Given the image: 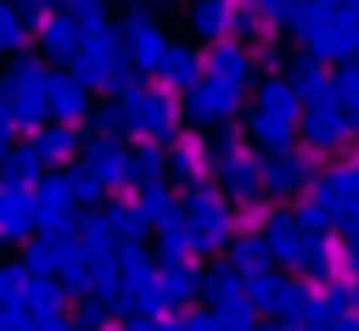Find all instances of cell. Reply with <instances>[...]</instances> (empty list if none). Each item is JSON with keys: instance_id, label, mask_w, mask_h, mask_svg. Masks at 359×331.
Returning a JSON list of instances; mask_svg holds the SVG:
<instances>
[{"instance_id": "1", "label": "cell", "mask_w": 359, "mask_h": 331, "mask_svg": "<svg viewBox=\"0 0 359 331\" xmlns=\"http://www.w3.org/2000/svg\"><path fill=\"white\" fill-rule=\"evenodd\" d=\"M303 95L292 90L286 73H264L247 95V112H241V129L258 151H292L303 146Z\"/></svg>"}, {"instance_id": "2", "label": "cell", "mask_w": 359, "mask_h": 331, "mask_svg": "<svg viewBox=\"0 0 359 331\" xmlns=\"http://www.w3.org/2000/svg\"><path fill=\"white\" fill-rule=\"evenodd\" d=\"M112 101L123 107L135 146H174L185 135V95H174L157 79H129Z\"/></svg>"}, {"instance_id": "3", "label": "cell", "mask_w": 359, "mask_h": 331, "mask_svg": "<svg viewBox=\"0 0 359 331\" xmlns=\"http://www.w3.org/2000/svg\"><path fill=\"white\" fill-rule=\"evenodd\" d=\"M208 140H213V185H219L236 208L269 202V191H264V163H269V157L247 140V129H213Z\"/></svg>"}, {"instance_id": "4", "label": "cell", "mask_w": 359, "mask_h": 331, "mask_svg": "<svg viewBox=\"0 0 359 331\" xmlns=\"http://www.w3.org/2000/svg\"><path fill=\"white\" fill-rule=\"evenodd\" d=\"M73 79H79L90 95H118L129 79H140V73L129 67V50H123V34H118V22L84 39V50L73 56Z\"/></svg>"}, {"instance_id": "5", "label": "cell", "mask_w": 359, "mask_h": 331, "mask_svg": "<svg viewBox=\"0 0 359 331\" xmlns=\"http://www.w3.org/2000/svg\"><path fill=\"white\" fill-rule=\"evenodd\" d=\"M185 224H191V236H196V252H202V258H224V252H230V241L241 236L236 202H230L219 185L185 191Z\"/></svg>"}, {"instance_id": "6", "label": "cell", "mask_w": 359, "mask_h": 331, "mask_svg": "<svg viewBox=\"0 0 359 331\" xmlns=\"http://www.w3.org/2000/svg\"><path fill=\"white\" fill-rule=\"evenodd\" d=\"M118 34H123V50H129V67L140 73V79H163V67H168V56H174V34L151 17V11H140V6H129L123 17H118Z\"/></svg>"}, {"instance_id": "7", "label": "cell", "mask_w": 359, "mask_h": 331, "mask_svg": "<svg viewBox=\"0 0 359 331\" xmlns=\"http://www.w3.org/2000/svg\"><path fill=\"white\" fill-rule=\"evenodd\" d=\"M264 157H269V163H264V191H269V202H303V196L314 191L320 168H325V157H314L309 146L264 151Z\"/></svg>"}, {"instance_id": "8", "label": "cell", "mask_w": 359, "mask_h": 331, "mask_svg": "<svg viewBox=\"0 0 359 331\" xmlns=\"http://www.w3.org/2000/svg\"><path fill=\"white\" fill-rule=\"evenodd\" d=\"M303 146H309L314 157H325V163L348 157V146H353V118H348V107H342V101L309 107V112H303Z\"/></svg>"}, {"instance_id": "9", "label": "cell", "mask_w": 359, "mask_h": 331, "mask_svg": "<svg viewBox=\"0 0 359 331\" xmlns=\"http://www.w3.org/2000/svg\"><path fill=\"white\" fill-rule=\"evenodd\" d=\"M241 112H247V95L230 90V84H213V79H202L185 95V123L191 129H230Z\"/></svg>"}, {"instance_id": "10", "label": "cell", "mask_w": 359, "mask_h": 331, "mask_svg": "<svg viewBox=\"0 0 359 331\" xmlns=\"http://www.w3.org/2000/svg\"><path fill=\"white\" fill-rule=\"evenodd\" d=\"M168 185H180V191L213 185V140H208V135L185 129V135L168 146Z\"/></svg>"}, {"instance_id": "11", "label": "cell", "mask_w": 359, "mask_h": 331, "mask_svg": "<svg viewBox=\"0 0 359 331\" xmlns=\"http://www.w3.org/2000/svg\"><path fill=\"white\" fill-rule=\"evenodd\" d=\"M303 56H314V62H331V67H348V62H359V17L353 11H342V6H331V17H325V28L303 45Z\"/></svg>"}, {"instance_id": "12", "label": "cell", "mask_w": 359, "mask_h": 331, "mask_svg": "<svg viewBox=\"0 0 359 331\" xmlns=\"http://www.w3.org/2000/svg\"><path fill=\"white\" fill-rule=\"evenodd\" d=\"M185 28L202 50H213L241 34V0H196V6H185Z\"/></svg>"}, {"instance_id": "13", "label": "cell", "mask_w": 359, "mask_h": 331, "mask_svg": "<svg viewBox=\"0 0 359 331\" xmlns=\"http://www.w3.org/2000/svg\"><path fill=\"white\" fill-rule=\"evenodd\" d=\"M264 241H269V252H275V269H303V258H309V247H314V236L297 224L292 202H275V213H269V224H264Z\"/></svg>"}, {"instance_id": "14", "label": "cell", "mask_w": 359, "mask_h": 331, "mask_svg": "<svg viewBox=\"0 0 359 331\" xmlns=\"http://www.w3.org/2000/svg\"><path fill=\"white\" fill-rule=\"evenodd\" d=\"M314 196L337 213V224L359 208V157L348 151V157H337V163H325L320 168V180H314Z\"/></svg>"}, {"instance_id": "15", "label": "cell", "mask_w": 359, "mask_h": 331, "mask_svg": "<svg viewBox=\"0 0 359 331\" xmlns=\"http://www.w3.org/2000/svg\"><path fill=\"white\" fill-rule=\"evenodd\" d=\"M208 79H213V84H230V90L247 95V90L258 84V50L241 45V39L213 45V50H208Z\"/></svg>"}, {"instance_id": "16", "label": "cell", "mask_w": 359, "mask_h": 331, "mask_svg": "<svg viewBox=\"0 0 359 331\" xmlns=\"http://www.w3.org/2000/svg\"><path fill=\"white\" fill-rule=\"evenodd\" d=\"M0 236L11 247H28L39 236V196L22 185H0Z\"/></svg>"}, {"instance_id": "17", "label": "cell", "mask_w": 359, "mask_h": 331, "mask_svg": "<svg viewBox=\"0 0 359 331\" xmlns=\"http://www.w3.org/2000/svg\"><path fill=\"white\" fill-rule=\"evenodd\" d=\"M95 118V95L73 79V67H56V79H50V123H90Z\"/></svg>"}, {"instance_id": "18", "label": "cell", "mask_w": 359, "mask_h": 331, "mask_svg": "<svg viewBox=\"0 0 359 331\" xmlns=\"http://www.w3.org/2000/svg\"><path fill=\"white\" fill-rule=\"evenodd\" d=\"M28 146L50 163V168H73L79 157H84V146H90V135L84 129H73V123H45L39 135H28Z\"/></svg>"}, {"instance_id": "19", "label": "cell", "mask_w": 359, "mask_h": 331, "mask_svg": "<svg viewBox=\"0 0 359 331\" xmlns=\"http://www.w3.org/2000/svg\"><path fill=\"white\" fill-rule=\"evenodd\" d=\"M84 163L107 180V191H112V196H135V185H129V146H123V140H95V135H90Z\"/></svg>"}, {"instance_id": "20", "label": "cell", "mask_w": 359, "mask_h": 331, "mask_svg": "<svg viewBox=\"0 0 359 331\" xmlns=\"http://www.w3.org/2000/svg\"><path fill=\"white\" fill-rule=\"evenodd\" d=\"M34 39H39L45 62H67V67H73V56L84 50V39H90V34H84V28H79L67 11H56V17H45V22L34 28Z\"/></svg>"}, {"instance_id": "21", "label": "cell", "mask_w": 359, "mask_h": 331, "mask_svg": "<svg viewBox=\"0 0 359 331\" xmlns=\"http://www.w3.org/2000/svg\"><path fill=\"white\" fill-rule=\"evenodd\" d=\"M286 79H292V90L303 95V107H325V101H337V73H331L325 62H314V56H297V62L286 67Z\"/></svg>"}, {"instance_id": "22", "label": "cell", "mask_w": 359, "mask_h": 331, "mask_svg": "<svg viewBox=\"0 0 359 331\" xmlns=\"http://www.w3.org/2000/svg\"><path fill=\"white\" fill-rule=\"evenodd\" d=\"M95 213H101V224H107V236H112L118 247H135V241H146V230H151L146 213L135 208V196H112V202L95 208Z\"/></svg>"}, {"instance_id": "23", "label": "cell", "mask_w": 359, "mask_h": 331, "mask_svg": "<svg viewBox=\"0 0 359 331\" xmlns=\"http://www.w3.org/2000/svg\"><path fill=\"white\" fill-rule=\"evenodd\" d=\"M135 208L146 213L151 230H163V224H174V219L185 213V191H174L168 180H163V185H140V191H135Z\"/></svg>"}, {"instance_id": "24", "label": "cell", "mask_w": 359, "mask_h": 331, "mask_svg": "<svg viewBox=\"0 0 359 331\" xmlns=\"http://www.w3.org/2000/svg\"><path fill=\"white\" fill-rule=\"evenodd\" d=\"M0 50H6L11 62H22V56H34V50H39L34 22L22 17V6H17V0H6V6H0Z\"/></svg>"}, {"instance_id": "25", "label": "cell", "mask_w": 359, "mask_h": 331, "mask_svg": "<svg viewBox=\"0 0 359 331\" xmlns=\"http://www.w3.org/2000/svg\"><path fill=\"white\" fill-rule=\"evenodd\" d=\"M45 174H56V168H50V163H45V157H39V151L22 140V146H11V151H6V180H0V185L39 191V185H45Z\"/></svg>"}, {"instance_id": "26", "label": "cell", "mask_w": 359, "mask_h": 331, "mask_svg": "<svg viewBox=\"0 0 359 331\" xmlns=\"http://www.w3.org/2000/svg\"><path fill=\"white\" fill-rule=\"evenodd\" d=\"M224 264H230V269H241V275L252 281V275H269V269H275V252H269V241H264V236H252V230H241V236L230 241V252H224Z\"/></svg>"}, {"instance_id": "27", "label": "cell", "mask_w": 359, "mask_h": 331, "mask_svg": "<svg viewBox=\"0 0 359 331\" xmlns=\"http://www.w3.org/2000/svg\"><path fill=\"white\" fill-rule=\"evenodd\" d=\"M202 297H208V309H219V303H241V297H247V275L230 269V264L219 258V264L202 269Z\"/></svg>"}, {"instance_id": "28", "label": "cell", "mask_w": 359, "mask_h": 331, "mask_svg": "<svg viewBox=\"0 0 359 331\" xmlns=\"http://www.w3.org/2000/svg\"><path fill=\"white\" fill-rule=\"evenodd\" d=\"M151 252H157V264H191V258H202V252H196V236H191V224H185V213L157 230Z\"/></svg>"}, {"instance_id": "29", "label": "cell", "mask_w": 359, "mask_h": 331, "mask_svg": "<svg viewBox=\"0 0 359 331\" xmlns=\"http://www.w3.org/2000/svg\"><path fill=\"white\" fill-rule=\"evenodd\" d=\"M67 191H73V208H90V213L112 202V191H107V180H101V174H95V168L84 163V157H79V163L67 168Z\"/></svg>"}, {"instance_id": "30", "label": "cell", "mask_w": 359, "mask_h": 331, "mask_svg": "<svg viewBox=\"0 0 359 331\" xmlns=\"http://www.w3.org/2000/svg\"><path fill=\"white\" fill-rule=\"evenodd\" d=\"M168 180V146H129V185H163Z\"/></svg>"}, {"instance_id": "31", "label": "cell", "mask_w": 359, "mask_h": 331, "mask_svg": "<svg viewBox=\"0 0 359 331\" xmlns=\"http://www.w3.org/2000/svg\"><path fill=\"white\" fill-rule=\"evenodd\" d=\"M292 213H297V224H303V230H309L314 241H331V236H342V224H337V213H331V208H325V202H320L314 191H309L303 202H292Z\"/></svg>"}, {"instance_id": "32", "label": "cell", "mask_w": 359, "mask_h": 331, "mask_svg": "<svg viewBox=\"0 0 359 331\" xmlns=\"http://www.w3.org/2000/svg\"><path fill=\"white\" fill-rule=\"evenodd\" d=\"M28 292H34V275H28V264H22V258L0 264V297H6V309H22V303H28Z\"/></svg>"}, {"instance_id": "33", "label": "cell", "mask_w": 359, "mask_h": 331, "mask_svg": "<svg viewBox=\"0 0 359 331\" xmlns=\"http://www.w3.org/2000/svg\"><path fill=\"white\" fill-rule=\"evenodd\" d=\"M325 17H331V6H325V0H297V11H292V39H297V45H309V39L325 28Z\"/></svg>"}, {"instance_id": "34", "label": "cell", "mask_w": 359, "mask_h": 331, "mask_svg": "<svg viewBox=\"0 0 359 331\" xmlns=\"http://www.w3.org/2000/svg\"><path fill=\"white\" fill-rule=\"evenodd\" d=\"M90 129H95V140H129V118H123V107H118V101H95Z\"/></svg>"}, {"instance_id": "35", "label": "cell", "mask_w": 359, "mask_h": 331, "mask_svg": "<svg viewBox=\"0 0 359 331\" xmlns=\"http://www.w3.org/2000/svg\"><path fill=\"white\" fill-rule=\"evenodd\" d=\"M107 6H112V0H67L62 11H67V17H73V22L84 28V34H101V28H112Z\"/></svg>"}, {"instance_id": "36", "label": "cell", "mask_w": 359, "mask_h": 331, "mask_svg": "<svg viewBox=\"0 0 359 331\" xmlns=\"http://www.w3.org/2000/svg\"><path fill=\"white\" fill-rule=\"evenodd\" d=\"M280 286H286V275H280V269H269V275H252V281H247V297H252V309H258L264 320H269V309H275Z\"/></svg>"}, {"instance_id": "37", "label": "cell", "mask_w": 359, "mask_h": 331, "mask_svg": "<svg viewBox=\"0 0 359 331\" xmlns=\"http://www.w3.org/2000/svg\"><path fill=\"white\" fill-rule=\"evenodd\" d=\"M28 314H62L67 309V292H62V281H34V292H28V303H22Z\"/></svg>"}, {"instance_id": "38", "label": "cell", "mask_w": 359, "mask_h": 331, "mask_svg": "<svg viewBox=\"0 0 359 331\" xmlns=\"http://www.w3.org/2000/svg\"><path fill=\"white\" fill-rule=\"evenodd\" d=\"M241 11H252V17H258V22H269V28H292L297 0H241Z\"/></svg>"}, {"instance_id": "39", "label": "cell", "mask_w": 359, "mask_h": 331, "mask_svg": "<svg viewBox=\"0 0 359 331\" xmlns=\"http://www.w3.org/2000/svg\"><path fill=\"white\" fill-rule=\"evenodd\" d=\"M337 101L348 107V118H353V135H359V62L337 67Z\"/></svg>"}, {"instance_id": "40", "label": "cell", "mask_w": 359, "mask_h": 331, "mask_svg": "<svg viewBox=\"0 0 359 331\" xmlns=\"http://www.w3.org/2000/svg\"><path fill=\"white\" fill-rule=\"evenodd\" d=\"M185 331H224L213 309H185Z\"/></svg>"}, {"instance_id": "41", "label": "cell", "mask_w": 359, "mask_h": 331, "mask_svg": "<svg viewBox=\"0 0 359 331\" xmlns=\"http://www.w3.org/2000/svg\"><path fill=\"white\" fill-rule=\"evenodd\" d=\"M34 331H79V325H73V314L62 309V314H34Z\"/></svg>"}, {"instance_id": "42", "label": "cell", "mask_w": 359, "mask_h": 331, "mask_svg": "<svg viewBox=\"0 0 359 331\" xmlns=\"http://www.w3.org/2000/svg\"><path fill=\"white\" fill-rule=\"evenodd\" d=\"M342 11H353V17H359V0H342Z\"/></svg>"}, {"instance_id": "43", "label": "cell", "mask_w": 359, "mask_h": 331, "mask_svg": "<svg viewBox=\"0 0 359 331\" xmlns=\"http://www.w3.org/2000/svg\"><path fill=\"white\" fill-rule=\"evenodd\" d=\"M258 331H286V325H275V320H264V325H258Z\"/></svg>"}, {"instance_id": "44", "label": "cell", "mask_w": 359, "mask_h": 331, "mask_svg": "<svg viewBox=\"0 0 359 331\" xmlns=\"http://www.w3.org/2000/svg\"><path fill=\"white\" fill-rule=\"evenodd\" d=\"M123 331H146V325H123Z\"/></svg>"}, {"instance_id": "45", "label": "cell", "mask_w": 359, "mask_h": 331, "mask_svg": "<svg viewBox=\"0 0 359 331\" xmlns=\"http://www.w3.org/2000/svg\"><path fill=\"white\" fill-rule=\"evenodd\" d=\"M180 6H196V0H180Z\"/></svg>"}, {"instance_id": "46", "label": "cell", "mask_w": 359, "mask_h": 331, "mask_svg": "<svg viewBox=\"0 0 359 331\" xmlns=\"http://www.w3.org/2000/svg\"><path fill=\"white\" fill-rule=\"evenodd\" d=\"M325 6H342V0H325Z\"/></svg>"}]
</instances>
